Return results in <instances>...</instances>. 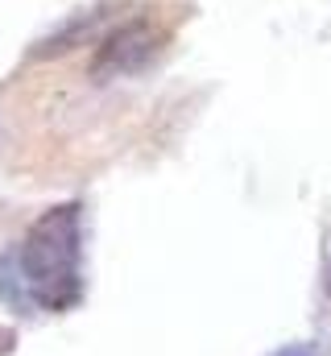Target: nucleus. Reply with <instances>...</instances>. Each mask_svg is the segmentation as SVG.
I'll use <instances>...</instances> for the list:
<instances>
[{"mask_svg":"<svg viewBox=\"0 0 331 356\" xmlns=\"http://www.w3.org/2000/svg\"><path fill=\"white\" fill-rule=\"evenodd\" d=\"M13 340H17V336H13L8 327H0V356H4V353H13Z\"/></svg>","mask_w":331,"mask_h":356,"instance_id":"obj_3","label":"nucleus"},{"mask_svg":"<svg viewBox=\"0 0 331 356\" xmlns=\"http://www.w3.org/2000/svg\"><path fill=\"white\" fill-rule=\"evenodd\" d=\"M277 356H315V353H311L307 344H290V348H282Z\"/></svg>","mask_w":331,"mask_h":356,"instance_id":"obj_4","label":"nucleus"},{"mask_svg":"<svg viewBox=\"0 0 331 356\" xmlns=\"http://www.w3.org/2000/svg\"><path fill=\"white\" fill-rule=\"evenodd\" d=\"M328 298H331V266H328Z\"/></svg>","mask_w":331,"mask_h":356,"instance_id":"obj_5","label":"nucleus"},{"mask_svg":"<svg viewBox=\"0 0 331 356\" xmlns=\"http://www.w3.org/2000/svg\"><path fill=\"white\" fill-rule=\"evenodd\" d=\"M166 38H170V29H166L158 17L137 13V17L112 25V29L95 42V54H91L87 71H91V79H99V83L120 79V75H141V71L158 58V50L166 46Z\"/></svg>","mask_w":331,"mask_h":356,"instance_id":"obj_2","label":"nucleus"},{"mask_svg":"<svg viewBox=\"0 0 331 356\" xmlns=\"http://www.w3.org/2000/svg\"><path fill=\"white\" fill-rule=\"evenodd\" d=\"M0 294L17 307L63 315L83 298V207L58 203L42 211L25 241L0 261Z\"/></svg>","mask_w":331,"mask_h":356,"instance_id":"obj_1","label":"nucleus"}]
</instances>
